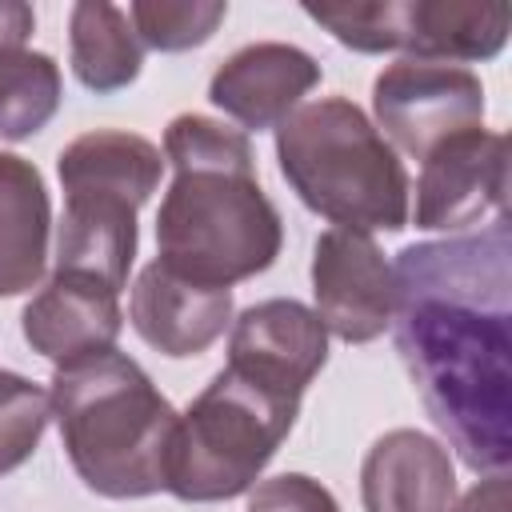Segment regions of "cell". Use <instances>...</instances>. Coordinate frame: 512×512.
Wrapping results in <instances>:
<instances>
[{"label":"cell","instance_id":"1","mask_svg":"<svg viewBox=\"0 0 512 512\" xmlns=\"http://www.w3.org/2000/svg\"><path fill=\"white\" fill-rule=\"evenodd\" d=\"M512 240L508 216L472 236L396 256V352L456 456L472 472L512 460Z\"/></svg>","mask_w":512,"mask_h":512},{"label":"cell","instance_id":"2","mask_svg":"<svg viewBox=\"0 0 512 512\" xmlns=\"http://www.w3.org/2000/svg\"><path fill=\"white\" fill-rule=\"evenodd\" d=\"M164 160L176 176L156 212V264L204 288H232L268 272L284 224L256 180L248 132L180 112L164 128Z\"/></svg>","mask_w":512,"mask_h":512},{"label":"cell","instance_id":"3","mask_svg":"<svg viewBox=\"0 0 512 512\" xmlns=\"http://www.w3.org/2000/svg\"><path fill=\"white\" fill-rule=\"evenodd\" d=\"M52 416L76 476L108 500L164 492L176 408L128 352H96L52 376Z\"/></svg>","mask_w":512,"mask_h":512},{"label":"cell","instance_id":"4","mask_svg":"<svg viewBox=\"0 0 512 512\" xmlns=\"http://www.w3.org/2000/svg\"><path fill=\"white\" fill-rule=\"evenodd\" d=\"M276 160L304 208L352 232L408 224V172L348 96H320L276 124Z\"/></svg>","mask_w":512,"mask_h":512},{"label":"cell","instance_id":"5","mask_svg":"<svg viewBox=\"0 0 512 512\" xmlns=\"http://www.w3.org/2000/svg\"><path fill=\"white\" fill-rule=\"evenodd\" d=\"M300 416V400L280 396L236 368H220L176 416L164 492L184 504H216L248 492Z\"/></svg>","mask_w":512,"mask_h":512},{"label":"cell","instance_id":"6","mask_svg":"<svg viewBox=\"0 0 512 512\" xmlns=\"http://www.w3.org/2000/svg\"><path fill=\"white\" fill-rule=\"evenodd\" d=\"M372 112L392 148L424 160L444 140L480 128L484 84L464 64L400 56L372 80Z\"/></svg>","mask_w":512,"mask_h":512},{"label":"cell","instance_id":"7","mask_svg":"<svg viewBox=\"0 0 512 512\" xmlns=\"http://www.w3.org/2000/svg\"><path fill=\"white\" fill-rule=\"evenodd\" d=\"M508 200V136L504 132H460L420 160L416 180V228L468 232L488 228L504 216Z\"/></svg>","mask_w":512,"mask_h":512},{"label":"cell","instance_id":"8","mask_svg":"<svg viewBox=\"0 0 512 512\" xmlns=\"http://www.w3.org/2000/svg\"><path fill=\"white\" fill-rule=\"evenodd\" d=\"M312 296L320 324L344 344H368L392 328L396 276L368 232L328 228L312 248Z\"/></svg>","mask_w":512,"mask_h":512},{"label":"cell","instance_id":"9","mask_svg":"<svg viewBox=\"0 0 512 512\" xmlns=\"http://www.w3.org/2000/svg\"><path fill=\"white\" fill-rule=\"evenodd\" d=\"M324 364H328V328L308 304L292 296L260 300L232 320L228 368L280 396L300 400Z\"/></svg>","mask_w":512,"mask_h":512},{"label":"cell","instance_id":"10","mask_svg":"<svg viewBox=\"0 0 512 512\" xmlns=\"http://www.w3.org/2000/svg\"><path fill=\"white\" fill-rule=\"evenodd\" d=\"M320 84V64L296 44L256 40L236 48L208 80V100L240 124V132H264L288 120L300 100Z\"/></svg>","mask_w":512,"mask_h":512},{"label":"cell","instance_id":"11","mask_svg":"<svg viewBox=\"0 0 512 512\" xmlns=\"http://www.w3.org/2000/svg\"><path fill=\"white\" fill-rule=\"evenodd\" d=\"M120 328V292L76 272H52L20 316V332L32 352L52 360L56 368L116 348Z\"/></svg>","mask_w":512,"mask_h":512},{"label":"cell","instance_id":"12","mask_svg":"<svg viewBox=\"0 0 512 512\" xmlns=\"http://www.w3.org/2000/svg\"><path fill=\"white\" fill-rule=\"evenodd\" d=\"M128 320L148 348L172 360L200 356L232 324V288L192 284L152 260L132 284Z\"/></svg>","mask_w":512,"mask_h":512},{"label":"cell","instance_id":"13","mask_svg":"<svg viewBox=\"0 0 512 512\" xmlns=\"http://www.w3.org/2000/svg\"><path fill=\"white\" fill-rule=\"evenodd\" d=\"M360 500L364 512H452V452L420 428L384 432L360 464Z\"/></svg>","mask_w":512,"mask_h":512},{"label":"cell","instance_id":"14","mask_svg":"<svg viewBox=\"0 0 512 512\" xmlns=\"http://www.w3.org/2000/svg\"><path fill=\"white\" fill-rule=\"evenodd\" d=\"M504 0H396V52L412 60H492L508 44Z\"/></svg>","mask_w":512,"mask_h":512},{"label":"cell","instance_id":"15","mask_svg":"<svg viewBox=\"0 0 512 512\" xmlns=\"http://www.w3.org/2000/svg\"><path fill=\"white\" fill-rule=\"evenodd\" d=\"M136 212V204L116 196H64V216L56 224V272L92 276L120 292L140 240Z\"/></svg>","mask_w":512,"mask_h":512},{"label":"cell","instance_id":"16","mask_svg":"<svg viewBox=\"0 0 512 512\" xmlns=\"http://www.w3.org/2000/svg\"><path fill=\"white\" fill-rule=\"evenodd\" d=\"M52 200L32 160L0 152V296H20L48 268Z\"/></svg>","mask_w":512,"mask_h":512},{"label":"cell","instance_id":"17","mask_svg":"<svg viewBox=\"0 0 512 512\" xmlns=\"http://www.w3.org/2000/svg\"><path fill=\"white\" fill-rule=\"evenodd\" d=\"M64 196L92 192V196H116L128 204H148V196L160 188L164 152L136 132L120 128H96L76 136L60 160H56Z\"/></svg>","mask_w":512,"mask_h":512},{"label":"cell","instance_id":"18","mask_svg":"<svg viewBox=\"0 0 512 512\" xmlns=\"http://www.w3.org/2000/svg\"><path fill=\"white\" fill-rule=\"evenodd\" d=\"M68 52L72 72L84 88L108 96L140 76L144 44L124 8L108 0H80L68 12Z\"/></svg>","mask_w":512,"mask_h":512},{"label":"cell","instance_id":"19","mask_svg":"<svg viewBox=\"0 0 512 512\" xmlns=\"http://www.w3.org/2000/svg\"><path fill=\"white\" fill-rule=\"evenodd\" d=\"M64 100L60 64L48 52H12L0 60V140H28Z\"/></svg>","mask_w":512,"mask_h":512},{"label":"cell","instance_id":"20","mask_svg":"<svg viewBox=\"0 0 512 512\" xmlns=\"http://www.w3.org/2000/svg\"><path fill=\"white\" fill-rule=\"evenodd\" d=\"M224 16H228L224 0H136L128 8V20L140 44L156 52L200 48L204 40H212Z\"/></svg>","mask_w":512,"mask_h":512},{"label":"cell","instance_id":"21","mask_svg":"<svg viewBox=\"0 0 512 512\" xmlns=\"http://www.w3.org/2000/svg\"><path fill=\"white\" fill-rule=\"evenodd\" d=\"M48 420L52 396L20 372H0V476L20 468L40 448Z\"/></svg>","mask_w":512,"mask_h":512},{"label":"cell","instance_id":"22","mask_svg":"<svg viewBox=\"0 0 512 512\" xmlns=\"http://www.w3.org/2000/svg\"><path fill=\"white\" fill-rule=\"evenodd\" d=\"M304 16L352 52H396V0H308Z\"/></svg>","mask_w":512,"mask_h":512},{"label":"cell","instance_id":"23","mask_svg":"<svg viewBox=\"0 0 512 512\" xmlns=\"http://www.w3.org/2000/svg\"><path fill=\"white\" fill-rule=\"evenodd\" d=\"M244 512H340V504L320 480L304 472H284L272 480H256Z\"/></svg>","mask_w":512,"mask_h":512},{"label":"cell","instance_id":"24","mask_svg":"<svg viewBox=\"0 0 512 512\" xmlns=\"http://www.w3.org/2000/svg\"><path fill=\"white\" fill-rule=\"evenodd\" d=\"M36 28V12L24 0H0V60L20 52Z\"/></svg>","mask_w":512,"mask_h":512},{"label":"cell","instance_id":"25","mask_svg":"<svg viewBox=\"0 0 512 512\" xmlns=\"http://www.w3.org/2000/svg\"><path fill=\"white\" fill-rule=\"evenodd\" d=\"M452 512H508V472H488L476 480L464 500L452 504Z\"/></svg>","mask_w":512,"mask_h":512}]
</instances>
